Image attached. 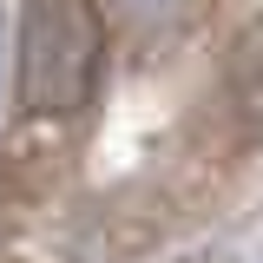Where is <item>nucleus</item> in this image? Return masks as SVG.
Listing matches in <instances>:
<instances>
[{
	"label": "nucleus",
	"mask_w": 263,
	"mask_h": 263,
	"mask_svg": "<svg viewBox=\"0 0 263 263\" xmlns=\"http://www.w3.org/2000/svg\"><path fill=\"white\" fill-rule=\"evenodd\" d=\"M105 13L92 0H27L13 40V92L33 119H72L99 92Z\"/></svg>",
	"instance_id": "nucleus-1"
},
{
	"label": "nucleus",
	"mask_w": 263,
	"mask_h": 263,
	"mask_svg": "<svg viewBox=\"0 0 263 263\" xmlns=\"http://www.w3.org/2000/svg\"><path fill=\"white\" fill-rule=\"evenodd\" d=\"M230 86H237V105L263 125V27L237 46V72H230Z\"/></svg>",
	"instance_id": "nucleus-2"
}]
</instances>
